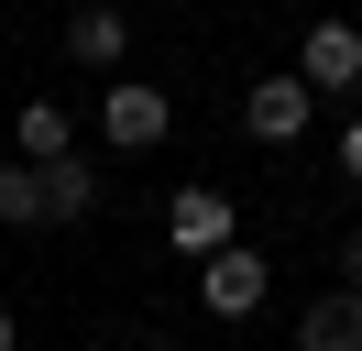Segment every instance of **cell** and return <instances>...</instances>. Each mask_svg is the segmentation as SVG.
Masks as SVG:
<instances>
[{
  "label": "cell",
  "mask_w": 362,
  "mask_h": 351,
  "mask_svg": "<svg viewBox=\"0 0 362 351\" xmlns=\"http://www.w3.org/2000/svg\"><path fill=\"white\" fill-rule=\"evenodd\" d=\"M165 241H176L187 263H220L230 241H242V209H230V187H209V176H187V187L165 197Z\"/></svg>",
  "instance_id": "6da1fadb"
},
{
  "label": "cell",
  "mask_w": 362,
  "mask_h": 351,
  "mask_svg": "<svg viewBox=\"0 0 362 351\" xmlns=\"http://www.w3.org/2000/svg\"><path fill=\"white\" fill-rule=\"evenodd\" d=\"M165 132H176V99H165V88H132V77L99 88V143L110 154H154Z\"/></svg>",
  "instance_id": "7a4b0ae2"
},
{
  "label": "cell",
  "mask_w": 362,
  "mask_h": 351,
  "mask_svg": "<svg viewBox=\"0 0 362 351\" xmlns=\"http://www.w3.org/2000/svg\"><path fill=\"white\" fill-rule=\"evenodd\" d=\"M264 297H274V263L252 253V241H230L220 263H198V307H209V318H252Z\"/></svg>",
  "instance_id": "3957f363"
},
{
  "label": "cell",
  "mask_w": 362,
  "mask_h": 351,
  "mask_svg": "<svg viewBox=\"0 0 362 351\" xmlns=\"http://www.w3.org/2000/svg\"><path fill=\"white\" fill-rule=\"evenodd\" d=\"M308 110H318V88H308V77L286 66V77H252V99H242V132H252V143H274V154H286L296 132H308Z\"/></svg>",
  "instance_id": "277c9868"
},
{
  "label": "cell",
  "mask_w": 362,
  "mask_h": 351,
  "mask_svg": "<svg viewBox=\"0 0 362 351\" xmlns=\"http://www.w3.org/2000/svg\"><path fill=\"white\" fill-rule=\"evenodd\" d=\"M296 77H308V88H362V22H308Z\"/></svg>",
  "instance_id": "5b68a950"
},
{
  "label": "cell",
  "mask_w": 362,
  "mask_h": 351,
  "mask_svg": "<svg viewBox=\"0 0 362 351\" xmlns=\"http://www.w3.org/2000/svg\"><path fill=\"white\" fill-rule=\"evenodd\" d=\"M296 351H362V297L351 285H329V297L296 307Z\"/></svg>",
  "instance_id": "8992f818"
},
{
  "label": "cell",
  "mask_w": 362,
  "mask_h": 351,
  "mask_svg": "<svg viewBox=\"0 0 362 351\" xmlns=\"http://www.w3.org/2000/svg\"><path fill=\"white\" fill-rule=\"evenodd\" d=\"M11 154H23V165H66V154H77V121L55 99H23V110H11Z\"/></svg>",
  "instance_id": "52a82bcc"
},
{
  "label": "cell",
  "mask_w": 362,
  "mask_h": 351,
  "mask_svg": "<svg viewBox=\"0 0 362 351\" xmlns=\"http://www.w3.org/2000/svg\"><path fill=\"white\" fill-rule=\"evenodd\" d=\"M66 55H77V66H121V55H132V11H110V0L77 11V22H66Z\"/></svg>",
  "instance_id": "ba28073f"
},
{
  "label": "cell",
  "mask_w": 362,
  "mask_h": 351,
  "mask_svg": "<svg viewBox=\"0 0 362 351\" xmlns=\"http://www.w3.org/2000/svg\"><path fill=\"white\" fill-rule=\"evenodd\" d=\"M45 219H55L45 209V176H33L23 154H0V231H45Z\"/></svg>",
  "instance_id": "9c48e42d"
},
{
  "label": "cell",
  "mask_w": 362,
  "mask_h": 351,
  "mask_svg": "<svg viewBox=\"0 0 362 351\" xmlns=\"http://www.w3.org/2000/svg\"><path fill=\"white\" fill-rule=\"evenodd\" d=\"M33 176H45V209H55V219H88V209H99V165H88V154H66V165H33Z\"/></svg>",
  "instance_id": "30bf717a"
},
{
  "label": "cell",
  "mask_w": 362,
  "mask_h": 351,
  "mask_svg": "<svg viewBox=\"0 0 362 351\" xmlns=\"http://www.w3.org/2000/svg\"><path fill=\"white\" fill-rule=\"evenodd\" d=\"M340 285L362 297V231H340Z\"/></svg>",
  "instance_id": "8fae6325"
},
{
  "label": "cell",
  "mask_w": 362,
  "mask_h": 351,
  "mask_svg": "<svg viewBox=\"0 0 362 351\" xmlns=\"http://www.w3.org/2000/svg\"><path fill=\"white\" fill-rule=\"evenodd\" d=\"M340 176H351V187H362V121L340 132Z\"/></svg>",
  "instance_id": "7c38bea8"
},
{
  "label": "cell",
  "mask_w": 362,
  "mask_h": 351,
  "mask_svg": "<svg viewBox=\"0 0 362 351\" xmlns=\"http://www.w3.org/2000/svg\"><path fill=\"white\" fill-rule=\"evenodd\" d=\"M0 351H23V318H11V307H0Z\"/></svg>",
  "instance_id": "4fadbf2b"
},
{
  "label": "cell",
  "mask_w": 362,
  "mask_h": 351,
  "mask_svg": "<svg viewBox=\"0 0 362 351\" xmlns=\"http://www.w3.org/2000/svg\"><path fill=\"white\" fill-rule=\"evenodd\" d=\"M132 351H176V340H154V329H143V340H132Z\"/></svg>",
  "instance_id": "5bb4252c"
}]
</instances>
